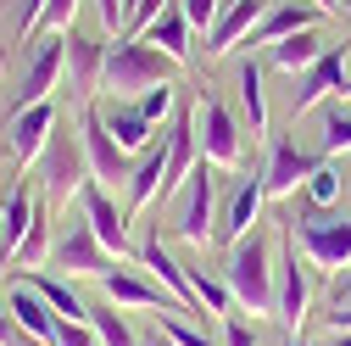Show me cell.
<instances>
[{
    "mask_svg": "<svg viewBox=\"0 0 351 346\" xmlns=\"http://www.w3.org/2000/svg\"><path fill=\"white\" fill-rule=\"evenodd\" d=\"M173 56H162L156 45H145L140 34H117L106 45V67H101V90L112 101H140L156 84H173Z\"/></svg>",
    "mask_w": 351,
    "mask_h": 346,
    "instance_id": "1",
    "label": "cell"
},
{
    "mask_svg": "<svg viewBox=\"0 0 351 346\" xmlns=\"http://www.w3.org/2000/svg\"><path fill=\"white\" fill-rule=\"evenodd\" d=\"M274 274H279V263H274L268 240H262L256 229L229 246L223 285H229V296H234V308H245V313H274Z\"/></svg>",
    "mask_w": 351,
    "mask_h": 346,
    "instance_id": "2",
    "label": "cell"
},
{
    "mask_svg": "<svg viewBox=\"0 0 351 346\" xmlns=\"http://www.w3.org/2000/svg\"><path fill=\"white\" fill-rule=\"evenodd\" d=\"M285 229H290V240L301 246V257H306L313 268L340 274V268L351 263V218H346V212L313 207V212H301V218H290Z\"/></svg>",
    "mask_w": 351,
    "mask_h": 346,
    "instance_id": "3",
    "label": "cell"
},
{
    "mask_svg": "<svg viewBox=\"0 0 351 346\" xmlns=\"http://www.w3.org/2000/svg\"><path fill=\"white\" fill-rule=\"evenodd\" d=\"M195 146H201V162H212L217 173L245 168V128L212 90H201V101H195Z\"/></svg>",
    "mask_w": 351,
    "mask_h": 346,
    "instance_id": "4",
    "label": "cell"
},
{
    "mask_svg": "<svg viewBox=\"0 0 351 346\" xmlns=\"http://www.w3.org/2000/svg\"><path fill=\"white\" fill-rule=\"evenodd\" d=\"M217 168L212 162H195V173L184 179V190L173 196V229H179V240H190V246H212L217 240Z\"/></svg>",
    "mask_w": 351,
    "mask_h": 346,
    "instance_id": "5",
    "label": "cell"
},
{
    "mask_svg": "<svg viewBox=\"0 0 351 346\" xmlns=\"http://www.w3.org/2000/svg\"><path fill=\"white\" fill-rule=\"evenodd\" d=\"M39 179H45V201L67 207L84 185H90V157H84V135H67V128L56 123V135L45 146V157H39Z\"/></svg>",
    "mask_w": 351,
    "mask_h": 346,
    "instance_id": "6",
    "label": "cell"
},
{
    "mask_svg": "<svg viewBox=\"0 0 351 346\" xmlns=\"http://www.w3.org/2000/svg\"><path fill=\"white\" fill-rule=\"evenodd\" d=\"M78 135H84V157H90V179L117 190L128 185V173H134V157H128L112 135H106V117H101V101L78 106Z\"/></svg>",
    "mask_w": 351,
    "mask_h": 346,
    "instance_id": "7",
    "label": "cell"
},
{
    "mask_svg": "<svg viewBox=\"0 0 351 346\" xmlns=\"http://www.w3.org/2000/svg\"><path fill=\"white\" fill-rule=\"evenodd\" d=\"M262 201H268V190H262V168H240L234 179L223 185V196H217V240L223 246H234L240 235H251L256 229V218H262Z\"/></svg>",
    "mask_w": 351,
    "mask_h": 346,
    "instance_id": "8",
    "label": "cell"
},
{
    "mask_svg": "<svg viewBox=\"0 0 351 346\" xmlns=\"http://www.w3.org/2000/svg\"><path fill=\"white\" fill-rule=\"evenodd\" d=\"M51 263H56V268H62L67 279H101V274L112 268V251L101 246V235L90 229V218H84V212H78V218L67 224V235L56 240Z\"/></svg>",
    "mask_w": 351,
    "mask_h": 346,
    "instance_id": "9",
    "label": "cell"
},
{
    "mask_svg": "<svg viewBox=\"0 0 351 346\" xmlns=\"http://www.w3.org/2000/svg\"><path fill=\"white\" fill-rule=\"evenodd\" d=\"M306 301H313V279H306L301 257H295V240H290V229H285V240H279V274H274V313H279V324L290 330V341H295V330H301V319H306Z\"/></svg>",
    "mask_w": 351,
    "mask_h": 346,
    "instance_id": "10",
    "label": "cell"
},
{
    "mask_svg": "<svg viewBox=\"0 0 351 346\" xmlns=\"http://www.w3.org/2000/svg\"><path fill=\"white\" fill-rule=\"evenodd\" d=\"M346 90H351V73H346V45H335L329 56H318L306 73H295V90H290V117L313 112V106H324V101H335V95H346Z\"/></svg>",
    "mask_w": 351,
    "mask_h": 346,
    "instance_id": "11",
    "label": "cell"
},
{
    "mask_svg": "<svg viewBox=\"0 0 351 346\" xmlns=\"http://www.w3.org/2000/svg\"><path fill=\"white\" fill-rule=\"evenodd\" d=\"M56 123H62V112L51 106V101H34V106H17L12 112V123H6V140H12V162H39L45 157V146H51V135H56Z\"/></svg>",
    "mask_w": 351,
    "mask_h": 346,
    "instance_id": "12",
    "label": "cell"
},
{
    "mask_svg": "<svg viewBox=\"0 0 351 346\" xmlns=\"http://www.w3.org/2000/svg\"><path fill=\"white\" fill-rule=\"evenodd\" d=\"M101 67H106V45L101 39H90L78 23L67 28V95L78 101V106H90L95 101V90H101Z\"/></svg>",
    "mask_w": 351,
    "mask_h": 346,
    "instance_id": "13",
    "label": "cell"
},
{
    "mask_svg": "<svg viewBox=\"0 0 351 346\" xmlns=\"http://www.w3.org/2000/svg\"><path fill=\"white\" fill-rule=\"evenodd\" d=\"M78 212L90 218V229L101 235V246L117 257V263H123L128 251H134V246H128V212L112 201V190H106V185H95V179L84 185V190H78Z\"/></svg>",
    "mask_w": 351,
    "mask_h": 346,
    "instance_id": "14",
    "label": "cell"
},
{
    "mask_svg": "<svg viewBox=\"0 0 351 346\" xmlns=\"http://www.w3.org/2000/svg\"><path fill=\"white\" fill-rule=\"evenodd\" d=\"M101 296L112 301V308H151V313H167V308H179V301H173L145 268H106L101 279Z\"/></svg>",
    "mask_w": 351,
    "mask_h": 346,
    "instance_id": "15",
    "label": "cell"
},
{
    "mask_svg": "<svg viewBox=\"0 0 351 346\" xmlns=\"http://www.w3.org/2000/svg\"><path fill=\"white\" fill-rule=\"evenodd\" d=\"M313 168H318L313 151H301L290 135H279L268 146V162H262V190H268V196H295L306 179H313Z\"/></svg>",
    "mask_w": 351,
    "mask_h": 346,
    "instance_id": "16",
    "label": "cell"
},
{
    "mask_svg": "<svg viewBox=\"0 0 351 346\" xmlns=\"http://www.w3.org/2000/svg\"><path fill=\"white\" fill-rule=\"evenodd\" d=\"M324 6H313V0H268V12H262V23L251 28V39L245 45H279V39H290V34H301V28H324Z\"/></svg>",
    "mask_w": 351,
    "mask_h": 346,
    "instance_id": "17",
    "label": "cell"
},
{
    "mask_svg": "<svg viewBox=\"0 0 351 346\" xmlns=\"http://www.w3.org/2000/svg\"><path fill=\"white\" fill-rule=\"evenodd\" d=\"M67 67V34H51V39H39V51L23 73V90H17V106H34V101H51L56 90V78Z\"/></svg>",
    "mask_w": 351,
    "mask_h": 346,
    "instance_id": "18",
    "label": "cell"
},
{
    "mask_svg": "<svg viewBox=\"0 0 351 346\" xmlns=\"http://www.w3.org/2000/svg\"><path fill=\"white\" fill-rule=\"evenodd\" d=\"M140 268L173 296V301H179V308L184 313H201V296H195V279H190V268H179V263H173V251L162 246V240H145L140 246Z\"/></svg>",
    "mask_w": 351,
    "mask_h": 346,
    "instance_id": "19",
    "label": "cell"
},
{
    "mask_svg": "<svg viewBox=\"0 0 351 346\" xmlns=\"http://www.w3.org/2000/svg\"><path fill=\"white\" fill-rule=\"evenodd\" d=\"M6 313L17 319V330H23L28 341H39V346H51V341H56V324H62V319L51 313V301L39 296L28 279H17V285L6 290Z\"/></svg>",
    "mask_w": 351,
    "mask_h": 346,
    "instance_id": "20",
    "label": "cell"
},
{
    "mask_svg": "<svg viewBox=\"0 0 351 346\" xmlns=\"http://www.w3.org/2000/svg\"><path fill=\"white\" fill-rule=\"evenodd\" d=\"M262 12H268V0H229V6L217 12V23L206 28V51L212 56H229L234 45H245L251 28L262 23Z\"/></svg>",
    "mask_w": 351,
    "mask_h": 346,
    "instance_id": "21",
    "label": "cell"
},
{
    "mask_svg": "<svg viewBox=\"0 0 351 346\" xmlns=\"http://www.w3.org/2000/svg\"><path fill=\"white\" fill-rule=\"evenodd\" d=\"M162 173H167V135H156L140 157H134V173H128V185H123V196H128V212H145V207H156V196H162Z\"/></svg>",
    "mask_w": 351,
    "mask_h": 346,
    "instance_id": "22",
    "label": "cell"
},
{
    "mask_svg": "<svg viewBox=\"0 0 351 346\" xmlns=\"http://www.w3.org/2000/svg\"><path fill=\"white\" fill-rule=\"evenodd\" d=\"M101 117H106V135H112L128 157H140V151L156 140V123L140 112V101H112V95H106V101H101Z\"/></svg>",
    "mask_w": 351,
    "mask_h": 346,
    "instance_id": "23",
    "label": "cell"
},
{
    "mask_svg": "<svg viewBox=\"0 0 351 346\" xmlns=\"http://www.w3.org/2000/svg\"><path fill=\"white\" fill-rule=\"evenodd\" d=\"M335 51V39L324 34V28H301V34H290V39H279V45H268V67H279V73H306L318 56H329Z\"/></svg>",
    "mask_w": 351,
    "mask_h": 346,
    "instance_id": "24",
    "label": "cell"
},
{
    "mask_svg": "<svg viewBox=\"0 0 351 346\" xmlns=\"http://www.w3.org/2000/svg\"><path fill=\"white\" fill-rule=\"evenodd\" d=\"M140 39L184 67V62H190V17H184V6H162V17H151V23L140 28Z\"/></svg>",
    "mask_w": 351,
    "mask_h": 346,
    "instance_id": "25",
    "label": "cell"
},
{
    "mask_svg": "<svg viewBox=\"0 0 351 346\" xmlns=\"http://www.w3.org/2000/svg\"><path fill=\"white\" fill-rule=\"evenodd\" d=\"M34 218H39L34 190H28V179H17V190L6 196V218H0V268L12 263V251L23 246V235L34 229Z\"/></svg>",
    "mask_w": 351,
    "mask_h": 346,
    "instance_id": "26",
    "label": "cell"
},
{
    "mask_svg": "<svg viewBox=\"0 0 351 346\" xmlns=\"http://www.w3.org/2000/svg\"><path fill=\"white\" fill-rule=\"evenodd\" d=\"M234 84H240V112H245V128H251V140L268 135V90H262V62L245 56L234 67Z\"/></svg>",
    "mask_w": 351,
    "mask_h": 346,
    "instance_id": "27",
    "label": "cell"
},
{
    "mask_svg": "<svg viewBox=\"0 0 351 346\" xmlns=\"http://www.w3.org/2000/svg\"><path fill=\"white\" fill-rule=\"evenodd\" d=\"M28 285H34L39 296L51 301V313H56V319H73V324H90V308H84V301H78V290H73L67 279H51V274H34Z\"/></svg>",
    "mask_w": 351,
    "mask_h": 346,
    "instance_id": "28",
    "label": "cell"
},
{
    "mask_svg": "<svg viewBox=\"0 0 351 346\" xmlns=\"http://www.w3.org/2000/svg\"><path fill=\"white\" fill-rule=\"evenodd\" d=\"M346 151H351V106H340V95H335V101H324L318 157H346Z\"/></svg>",
    "mask_w": 351,
    "mask_h": 346,
    "instance_id": "29",
    "label": "cell"
},
{
    "mask_svg": "<svg viewBox=\"0 0 351 346\" xmlns=\"http://www.w3.org/2000/svg\"><path fill=\"white\" fill-rule=\"evenodd\" d=\"M51 251H56V246H51V224H45V218H34V229L23 235V246L12 251V263H6V268H28V274H39Z\"/></svg>",
    "mask_w": 351,
    "mask_h": 346,
    "instance_id": "30",
    "label": "cell"
},
{
    "mask_svg": "<svg viewBox=\"0 0 351 346\" xmlns=\"http://www.w3.org/2000/svg\"><path fill=\"white\" fill-rule=\"evenodd\" d=\"M90 330L101 335V346H140V335L123 324V308H112V301L106 308H90Z\"/></svg>",
    "mask_w": 351,
    "mask_h": 346,
    "instance_id": "31",
    "label": "cell"
},
{
    "mask_svg": "<svg viewBox=\"0 0 351 346\" xmlns=\"http://www.w3.org/2000/svg\"><path fill=\"white\" fill-rule=\"evenodd\" d=\"M156 319H162V335H167L173 346H223V341H212L201 324H190L184 308H167V313H156Z\"/></svg>",
    "mask_w": 351,
    "mask_h": 346,
    "instance_id": "32",
    "label": "cell"
},
{
    "mask_svg": "<svg viewBox=\"0 0 351 346\" xmlns=\"http://www.w3.org/2000/svg\"><path fill=\"white\" fill-rule=\"evenodd\" d=\"M301 190H306V201H313V207H335V201H340V168L318 162V168H313V179H306Z\"/></svg>",
    "mask_w": 351,
    "mask_h": 346,
    "instance_id": "33",
    "label": "cell"
},
{
    "mask_svg": "<svg viewBox=\"0 0 351 346\" xmlns=\"http://www.w3.org/2000/svg\"><path fill=\"white\" fill-rule=\"evenodd\" d=\"M140 112L162 128V123H173V84H156V90H145L140 95Z\"/></svg>",
    "mask_w": 351,
    "mask_h": 346,
    "instance_id": "34",
    "label": "cell"
},
{
    "mask_svg": "<svg viewBox=\"0 0 351 346\" xmlns=\"http://www.w3.org/2000/svg\"><path fill=\"white\" fill-rule=\"evenodd\" d=\"M73 12H78V0H45V17H39V28L67 34V28H73ZM39 28H34V34H39Z\"/></svg>",
    "mask_w": 351,
    "mask_h": 346,
    "instance_id": "35",
    "label": "cell"
},
{
    "mask_svg": "<svg viewBox=\"0 0 351 346\" xmlns=\"http://www.w3.org/2000/svg\"><path fill=\"white\" fill-rule=\"evenodd\" d=\"M179 6H184V17H190V28H201V34H206V28L217 23V12L229 6V0H179Z\"/></svg>",
    "mask_w": 351,
    "mask_h": 346,
    "instance_id": "36",
    "label": "cell"
},
{
    "mask_svg": "<svg viewBox=\"0 0 351 346\" xmlns=\"http://www.w3.org/2000/svg\"><path fill=\"white\" fill-rule=\"evenodd\" d=\"M51 346H101V335L90 330V324H73V319H62L56 324V341Z\"/></svg>",
    "mask_w": 351,
    "mask_h": 346,
    "instance_id": "37",
    "label": "cell"
},
{
    "mask_svg": "<svg viewBox=\"0 0 351 346\" xmlns=\"http://www.w3.org/2000/svg\"><path fill=\"white\" fill-rule=\"evenodd\" d=\"M223 346H256V324H245L240 313L223 319Z\"/></svg>",
    "mask_w": 351,
    "mask_h": 346,
    "instance_id": "38",
    "label": "cell"
},
{
    "mask_svg": "<svg viewBox=\"0 0 351 346\" xmlns=\"http://www.w3.org/2000/svg\"><path fill=\"white\" fill-rule=\"evenodd\" d=\"M95 12H101V28L117 39L123 34V17H128V0H95Z\"/></svg>",
    "mask_w": 351,
    "mask_h": 346,
    "instance_id": "39",
    "label": "cell"
},
{
    "mask_svg": "<svg viewBox=\"0 0 351 346\" xmlns=\"http://www.w3.org/2000/svg\"><path fill=\"white\" fill-rule=\"evenodd\" d=\"M0 346H39V341H28V335L17 330V319L6 313V301H0Z\"/></svg>",
    "mask_w": 351,
    "mask_h": 346,
    "instance_id": "40",
    "label": "cell"
},
{
    "mask_svg": "<svg viewBox=\"0 0 351 346\" xmlns=\"http://www.w3.org/2000/svg\"><path fill=\"white\" fill-rule=\"evenodd\" d=\"M39 17H45V0H28V12H23V23H17V34L28 39V34L39 28Z\"/></svg>",
    "mask_w": 351,
    "mask_h": 346,
    "instance_id": "41",
    "label": "cell"
},
{
    "mask_svg": "<svg viewBox=\"0 0 351 346\" xmlns=\"http://www.w3.org/2000/svg\"><path fill=\"white\" fill-rule=\"evenodd\" d=\"M313 346H351V330H335V324H329V330H324Z\"/></svg>",
    "mask_w": 351,
    "mask_h": 346,
    "instance_id": "42",
    "label": "cell"
},
{
    "mask_svg": "<svg viewBox=\"0 0 351 346\" xmlns=\"http://www.w3.org/2000/svg\"><path fill=\"white\" fill-rule=\"evenodd\" d=\"M335 301H351V263L335 274Z\"/></svg>",
    "mask_w": 351,
    "mask_h": 346,
    "instance_id": "43",
    "label": "cell"
},
{
    "mask_svg": "<svg viewBox=\"0 0 351 346\" xmlns=\"http://www.w3.org/2000/svg\"><path fill=\"white\" fill-rule=\"evenodd\" d=\"M335 330H351V301H335V313H329Z\"/></svg>",
    "mask_w": 351,
    "mask_h": 346,
    "instance_id": "44",
    "label": "cell"
},
{
    "mask_svg": "<svg viewBox=\"0 0 351 346\" xmlns=\"http://www.w3.org/2000/svg\"><path fill=\"white\" fill-rule=\"evenodd\" d=\"M140 346H173V341H167V335L156 330V335H140Z\"/></svg>",
    "mask_w": 351,
    "mask_h": 346,
    "instance_id": "45",
    "label": "cell"
},
{
    "mask_svg": "<svg viewBox=\"0 0 351 346\" xmlns=\"http://www.w3.org/2000/svg\"><path fill=\"white\" fill-rule=\"evenodd\" d=\"M313 6H324V12H329V6H335V0H313Z\"/></svg>",
    "mask_w": 351,
    "mask_h": 346,
    "instance_id": "46",
    "label": "cell"
},
{
    "mask_svg": "<svg viewBox=\"0 0 351 346\" xmlns=\"http://www.w3.org/2000/svg\"><path fill=\"white\" fill-rule=\"evenodd\" d=\"M0 218H6V201H0Z\"/></svg>",
    "mask_w": 351,
    "mask_h": 346,
    "instance_id": "47",
    "label": "cell"
},
{
    "mask_svg": "<svg viewBox=\"0 0 351 346\" xmlns=\"http://www.w3.org/2000/svg\"><path fill=\"white\" fill-rule=\"evenodd\" d=\"M0 67H6V51H0Z\"/></svg>",
    "mask_w": 351,
    "mask_h": 346,
    "instance_id": "48",
    "label": "cell"
},
{
    "mask_svg": "<svg viewBox=\"0 0 351 346\" xmlns=\"http://www.w3.org/2000/svg\"><path fill=\"white\" fill-rule=\"evenodd\" d=\"M346 12H351V0H346Z\"/></svg>",
    "mask_w": 351,
    "mask_h": 346,
    "instance_id": "49",
    "label": "cell"
},
{
    "mask_svg": "<svg viewBox=\"0 0 351 346\" xmlns=\"http://www.w3.org/2000/svg\"><path fill=\"white\" fill-rule=\"evenodd\" d=\"M290 346H301V341H290Z\"/></svg>",
    "mask_w": 351,
    "mask_h": 346,
    "instance_id": "50",
    "label": "cell"
}]
</instances>
